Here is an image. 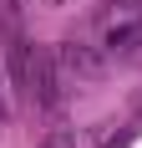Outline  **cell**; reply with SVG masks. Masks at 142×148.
Returning <instances> with one entry per match:
<instances>
[{
    "instance_id": "7a4b0ae2",
    "label": "cell",
    "mask_w": 142,
    "mask_h": 148,
    "mask_svg": "<svg viewBox=\"0 0 142 148\" xmlns=\"http://www.w3.org/2000/svg\"><path fill=\"white\" fill-rule=\"evenodd\" d=\"M56 82H61V61L36 51V56H30V77H26L30 97H36L41 107H56V102H61V87H56Z\"/></svg>"
},
{
    "instance_id": "3957f363",
    "label": "cell",
    "mask_w": 142,
    "mask_h": 148,
    "mask_svg": "<svg viewBox=\"0 0 142 148\" xmlns=\"http://www.w3.org/2000/svg\"><path fill=\"white\" fill-rule=\"evenodd\" d=\"M101 46H107V51H117V56H132V51L142 46V21H117V26H107Z\"/></svg>"
},
{
    "instance_id": "277c9868",
    "label": "cell",
    "mask_w": 142,
    "mask_h": 148,
    "mask_svg": "<svg viewBox=\"0 0 142 148\" xmlns=\"http://www.w3.org/2000/svg\"><path fill=\"white\" fill-rule=\"evenodd\" d=\"M41 148H76V138L66 133V128H56V133H46V143Z\"/></svg>"
},
{
    "instance_id": "5b68a950",
    "label": "cell",
    "mask_w": 142,
    "mask_h": 148,
    "mask_svg": "<svg viewBox=\"0 0 142 148\" xmlns=\"http://www.w3.org/2000/svg\"><path fill=\"white\" fill-rule=\"evenodd\" d=\"M132 138H137V128H122V133H117V138H107V143H101V148H127Z\"/></svg>"
},
{
    "instance_id": "6da1fadb",
    "label": "cell",
    "mask_w": 142,
    "mask_h": 148,
    "mask_svg": "<svg viewBox=\"0 0 142 148\" xmlns=\"http://www.w3.org/2000/svg\"><path fill=\"white\" fill-rule=\"evenodd\" d=\"M61 77H76V82H91V77L107 72V46H86V41H66L56 46Z\"/></svg>"
}]
</instances>
